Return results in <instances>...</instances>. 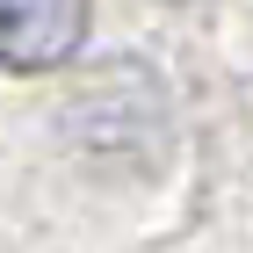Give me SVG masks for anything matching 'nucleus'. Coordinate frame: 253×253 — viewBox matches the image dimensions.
Returning <instances> with one entry per match:
<instances>
[{"label": "nucleus", "mask_w": 253, "mask_h": 253, "mask_svg": "<svg viewBox=\"0 0 253 253\" xmlns=\"http://www.w3.org/2000/svg\"><path fill=\"white\" fill-rule=\"evenodd\" d=\"M87 37V0H0V43L15 73L58 65Z\"/></svg>", "instance_id": "nucleus-1"}]
</instances>
